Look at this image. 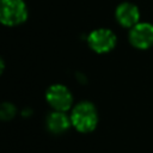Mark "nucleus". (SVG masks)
<instances>
[{
    "label": "nucleus",
    "instance_id": "nucleus-6",
    "mask_svg": "<svg viewBox=\"0 0 153 153\" xmlns=\"http://www.w3.org/2000/svg\"><path fill=\"white\" fill-rule=\"evenodd\" d=\"M139 17H140L139 10L133 4L124 2V4H121L116 8V18H117L118 23L123 26L130 27V26L136 25Z\"/></svg>",
    "mask_w": 153,
    "mask_h": 153
},
{
    "label": "nucleus",
    "instance_id": "nucleus-2",
    "mask_svg": "<svg viewBox=\"0 0 153 153\" xmlns=\"http://www.w3.org/2000/svg\"><path fill=\"white\" fill-rule=\"evenodd\" d=\"M27 18V8L23 0H0V23L16 26Z\"/></svg>",
    "mask_w": 153,
    "mask_h": 153
},
{
    "label": "nucleus",
    "instance_id": "nucleus-9",
    "mask_svg": "<svg viewBox=\"0 0 153 153\" xmlns=\"http://www.w3.org/2000/svg\"><path fill=\"white\" fill-rule=\"evenodd\" d=\"M4 68H5V65H4V61H2V59L0 57V75H1V73L4 72Z\"/></svg>",
    "mask_w": 153,
    "mask_h": 153
},
{
    "label": "nucleus",
    "instance_id": "nucleus-3",
    "mask_svg": "<svg viewBox=\"0 0 153 153\" xmlns=\"http://www.w3.org/2000/svg\"><path fill=\"white\" fill-rule=\"evenodd\" d=\"M45 98L49 105L56 111H67L71 109L73 103V97L71 91L61 84L51 85L47 90Z\"/></svg>",
    "mask_w": 153,
    "mask_h": 153
},
{
    "label": "nucleus",
    "instance_id": "nucleus-4",
    "mask_svg": "<svg viewBox=\"0 0 153 153\" xmlns=\"http://www.w3.org/2000/svg\"><path fill=\"white\" fill-rule=\"evenodd\" d=\"M87 43L90 48L96 53H108L115 47L116 36L111 30L97 29L88 35Z\"/></svg>",
    "mask_w": 153,
    "mask_h": 153
},
{
    "label": "nucleus",
    "instance_id": "nucleus-1",
    "mask_svg": "<svg viewBox=\"0 0 153 153\" xmlns=\"http://www.w3.org/2000/svg\"><path fill=\"white\" fill-rule=\"evenodd\" d=\"M72 126L81 133L92 131L98 122V114L94 105L90 102L78 103L71 114Z\"/></svg>",
    "mask_w": 153,
    "mask_h": 153
},
{
    "label": "nucleus",
    "instance_id": "nucleus-8",
    "mask_svg": "<svg viewBox=\"0 0 153 153\" xmlns=\"http://www.w3.org/2000/svg\"><path fill=\"white\" fill-rule=\"evenodd\" d=\"M16 115V108L11 103H1L0 104V120L8 121L12 120Z\"/></svg>",
    "mask_w": 153,
    "mask_h": 153
},
{
    "label": "nucleus",
    "instance_id": "nucleus-5",
    "mask_svg": "<svg viewBox=\"0 0 153 153\" xmlns=\"http://www.w3.org/2000/svg\"><path fill=\"white\" fill-rule=\"evenodd\" d=\"M130 43L140 49H146L153 44V25L140 23L133 26L129 33Z\"/></svg>",
    "mask_w": 153,
    "mask_h": 153
},
{
    "label": "nucleus",
    "instance_id": "nucleus-7",
    "mask_svg": "<svg viewBox=\"0 0 153 153\" xmlns=\"http://www.w3.org/2000/svg\"><path fill=\"white\" fill-rule=\"evenodd\" d=\"M71 124H72L71 117H68L65 114V111H56L55 110L54 112H51L48 116V120H47L48 129L55 134H61V133L66 131Z\"/></svg>",
    "mask_w": 153,
    "mask_h": 153
}]
</instances>
